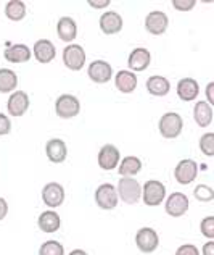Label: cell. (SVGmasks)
<instances>
[{
    "label": "cell",
    "instance_id": "obj_38",
    "mask_svg": "<svg viewBox=\"0 0 214 255\" xmlns=\"http://www.w3.org/2000/svg\"><path fill=\"white\" fill-rule=\"evenodd\" d=\"M202 252H203V255H214V243H213V239H210L208 243L203 246Z\"/></svg>",
    "mask_w": 214,
    "mask_h": 255
},
{
    "label": "cell",
    "instance_id": "obj_12",
    "mask_svg": "<svg viewBox=\"0 0 214 255\" xmlns=\"http://www.w3.org/2000/svg\"><path fill=\"white\" fill-rule=\"evenodd\" d=\"M119 160H121V155H119V150L116 149L113 144H106L103 145L98 152V166L105 171H111L115 170L119 165Z\"/></svg>",
    "mask_w": 214,
    "mask_h": 255
},
{
    "label": "cell",
    "instance_id": "obj_25",
    "mask_svg": "<svg viewBox=\"0 0 214 255\" xmlns=\"http://www.w3.org/2000/svg\"><path fill=\"white\" fill-rule=\"evenodd\" d=\"M193 118H195L198 126H210L213 122V107L206 102H197L195 109H193Z\"/></svg>",
    "mask_w": 214,
    "mask_h": 255
},
{
    "label": "cell",
    "instance_id": "obj_28",
    "mask_svg": "<svg viewBox=\"0 0 214 255\" xmlns=\"http://www.w3.org/2000/svg\"><path fill=\"white\" fill-rule=\"evenodd\" d=\"M5 15L11 21H21L26 16V3L21 0H10L5 5Z\"/></svg>",
    "mask_w": 214,
    "mask_h": 255
},
{
    "label": "cell",
    "instance_id": "obj_21",
    "mask_svg": "<svg viewBox=\"0 0 214 255\" xmlns=\"http://www.w3.org/2000/svg\"><path fill=\"white\" fill-rule=\"evenodd\" d=\"M57 55V49L49 39H41L34 44V57L39 63H50Z\"/></svg>",
    "mask_w": 214,
    "mask_h": 255
},
{
    "label": "cell",
    "instance_id": "obj_13",
    "mask_svg": "<svg viewBox=\"0 0 214 255\" xmlns=\"http://www.w3.org/2000/svg\"><path fill=\"white\" fill-rule=\"evenodd\" d=\"M29 109V97L24 91H15L11 92L6 102V110L11 117H23Z\"/></svg>",
    "mask_w": 214,
    "mask_h": 255
},
{
    "label": "cell",
    "instance_id": "obj_7",
    "mask_svg": "<svg viewBox=\"0 0 214 255\" xmlns=\"http://www.w3.org/2000/svg\"><path fill=\"white\" fill-rule=\"evenodd\" d=\"M118 192H116V187L110 184V183H105L102 186L97 187L95 191V202L100 209L103 210H113L115 207L118 205Z\"/></svg>",
    "mask_w": 214,
    "mask_h": 255
},
{
    "label": "cell",
    "instance_id": "obj_8",
    "mask_svg": "<svg viewBox=\"0 0 214 255\" xmlns=\"http://www.w3.org/2000/svg\"><path fill=\"white\" fill-rule=\"evenodd\" d=\"M169 24V18L166 13L163 11H150L148 15L145 16V29L153 36H161L168 29Z\"/></svg>",
    "mask_w": 214,
    "mask_h": 255
},
{
    "label": "cell",
    "instance_id": "obj_39",
    "mask_svg": "<svg viewBox=\"0 0 214 255\" xmlns=\"http://www.w3.org/2000/svg\"><path fill=\"white\" fill-rule=\"evenodd\" d=\"M89 5L92 6V8H105V6L110 5V0H102V2H89Z\"/></svg>",
    "mask_w": 214,
    "mask_h": 255
},
{
    "label": "cell",
    "instance_id": "obj_3",
    "mask_svg": "<svg viewBox=\"0 0 214 255\" xmlns=\"http://www.w3.org/2000/svg\"><path fill=\"white\" fill-rule=\"evenodd\" d=\"M166 197V187L161 181H156V179H150L146 181L142 187V199L145 205L148 207H156V205H161L163 200Z\"/></svg>",
    "mask_w": 214,
    "mask_h": 255
},
{
    "label": "cell",
    "instance_id": "obj_15",
    "mask_svg": "<svg viewBox=\"0 0 214 255\" xmlns=\"http://www.w3.org/2000/svg\"><path fill=\"white\" fill-rule=\"evenodd\" d=\"M151 63V55L150 50L143 49V47H139V49H134L131 52V55L128 58V65L131 71H145Z\"/></svg>",
    "mask_w": 214,
    "mask_h": 255
},
{
    "label": "cell",
    "instance_id": "obj_16",
    "mask_svg": "<svg viewBox=\"0 0 214 255\" xmlns=\"http://www.w3.org/2000/svg\"><path fill=\"white\" fill-rule=\"evenodd\" d=\"M123 16L116 11H105L102 16H100V29H102L105 34H118L119 31L123 29Z\"/></svg>",
    "mask_w": 214,
    "mask_h": 255
},
{
    "label": "cell",
    "instance_id": "obj_32",
    "mask_svg": "<svg viewBox=\"0 0 214 255\" xmlns=\"http://www.w3.org/2000/svg\"><path fill=\"white\" fill-rule=\"evenodd\" d=\"M200 230H202L203 236L213 239L214 238V217H206L202 221V225H200Z\"/></svg>",
    "mask_w": 214,
    "mask_h": 255
},
{
    "label": "cell",
    "instance_id": "obj_14",
    "mask_svg": "<svg viewBox=\"0 0 214 255\" xmlns=\"http://www.w3.org/2000/svg\"><path fill=\"white\" fill-rule=\"evenodd\" d=\"M42 200L45 205L57 209L65 202V189L62 184L58 183H49L44 186L42 189Z\"/></svg>",
    "mask_w": 214,
    "mask_h": 255
},
{
    "label": "cell",
    "instance_id": "obj_9",
    "mask_svg": "<svg viewBox=\"0 0 214 255\" xmlns=\"http://www.w3.org/2000/svg\"><path fill=\"white\" fill-rule=\"evenodd\" d=\"M189 197L185 196V194L182 192H172L171 196L168 197V200H166V213L171 215V217L174 218H179L182 217V215L187 213V210H189Z\"/></svg>",
    "mask_w": 214,
    "mask_h": 255
},
{
    "label": "cell",
    "instance_id": "obj_11",
    "mask_svg": "<svg viewBox=\"0 0 214 255\" xmlns=\"http://www.w3.org/2000/svg\"><path fill=\"white\" fill-rule=\"evenodd\" d=\"M198 174V165L190 158L180 160L177 163L176 170H174V176H176V181L179 184H190L193 179L197 178Z\"/></svg>",
    "mask_w": 214,
    "mask_h": 255
},
{
    "label": "cell",
    "instance_id": "obj_4",
    "mask_svg": "<svg viewBox=\"0 0 214 255\" xmlns=\"http://www.w3.org/2000/svg\"><path fill=\"white\" fill-rule=\"evenodd\" d=\"M81 110V104H79L77 97L71 96V94H63L60 96L55 102V113L63 120H70L79 115Z\"/></svg>",
    "mask_w": 214,
    "mask_h": 255
},
{
    "label": "cell",
    "instance_id": "obj_1",
    "mask_svg": "<svg viewBox=\"0 0 214 255\" xmlns=\"http://www.w3.org/2000/svg\"><path fill=\"white\" fill-rule=\"evenodd\" d=\"M182 128H184V122H182V117L179 115L176 112H168L159 118L158 122V129L159 134L164 137V139H176L180 136L182 132Z\"/></svg>",
    "mask_w": 214,
    "mask_h": 255
},
{
    "label": "cell",
    "instance_id": "obj_34",
    "mask_svg": "<svg viewBox=\"0 0 214 255\" xmlns=\"http://www.w3.org/2000/svg\"><path fill=\"white\" fill-rule=\"evenodd\" d=\"M176 255H200V251L193 244H184L176 251Z\"/></svg>",
    "mask_w": 214,
    "mask_h": 255
},
{
    "label": "cell",
    "instance_id": "obj_20",
    "mask_svg": "<svg viewBox=\"0 0 214 255\" xmlns=\"http://www.w3.org/2000/svg\"><path fill=\"white\" fill-rule=\"evenodd\" d=\"M57 32L58 37L65 42H72L77 36V24L72 18L70 16H63L58 19L57 23Z\"/></svg>",
    "mask_w": 214,
    "mask_h": 255
},
{
    "label": "cell",
    "instance_id": "obj_5",
    "mask_svg": "<svg viewBox=\"0 0 214 255\" xmlns=\"http://www.w3.org/2000/svg\"><path fill=\"white\" fill-rule=\"evenodd\" d=\"M136 244L139 247V251L143 252V254L155 252L158 249V246H159L158 233L150 226L140 228V230L137 231V234H136Z\"/></svg>",
    "mask_w": 214,
    "mask_h": 255
},
{
    "label": "cell",
    "instance_id": "obj_2",
    "mask_svg": "<svg viewBox=\"0 0 214 255\" xmlns=\"http://www.w3.org/2000/svg\"><path fill=\"white\" fill-rule=\"evenodd\" d=\"M116 192H118V197L121 199L124 204L136 205L140 200V197H142V186L134 178H123V179H119Z\"/></svg>",
    "mask_w": 214,
    "mask_h": 255
},
{
    "label": "cell",
    "instance_id": "obj_36",
    "mask_svg": "<svg viewBox=\"0 0 214 255\" xmlns=\"http://www.w3.org/2000/svg\"><path fill=\"white\" fill-rule=\"evenodd\" d=\"M213 89H214V83H210L206 86V104H210L211 107L214 105V96H213Z\"/></svg>",
    "mask_w": 214,
    "mask_h": 255
},
{
    "label": "cell",
    "instance_id": "obj_29",
    "mask_svg": "<svg viewBox=\"0 0 214 255\" xmlns=\"http://www.w3.org/2000/svg\"><path fill=\"white\" fill-rule=\"evenodd\" d=\"M39 255H65V247L58 241H47L39 249Z\"/></svg>",
    "mask_w": 214,
    "mask_h": 255
},
{
    "label": "cell",
    "instance_id": "obj_26",
    "mask_svg": "<svg viewBox=\"0 0 214 255\" xmlns=\"http://www.w3.org/2000/svg\"><path fill=\"white\" fill-rule=\"evenodd\" d=\"M140 170H142V162L137 157H124V160L119 162L118 171L123 178H132L134 174H137Z\"/></svg>",
    "mask_w": 214,
    "mask_h": 255
},
{
    "label": "cell",
    "instance_id": "obj_19",
    "mask_svg": "<svg viewBox=\"0 0 214 255\" xmlns=\"http://www.w3.org/2000/svg\"><path fill=\"white\" fill-rule=\"evenodd\" d=\"M200 94V86L193 78H184L177 83V96L184 102H192Z\"/></svg>",
    "mask_w": 214,
    "mask_h": 255
},
{
    "label": "cell",
    "instance_id": "obj_18",
    "mask_svg": "<svg viewBox=\"0 0 214 255\" xmlns=\"http://www.w3.org/2000/svg\"><path fill=\"white\" fill-rule=\"evenodd\" d=\"M32 50L24 44H15L10 45L8 49L3 52V58L10 63H26L31 60Z\"/></svg>",
    "mask_w": 214,
    "mask_h": 255
},
{
    "label": "cell",
    "instance_id": "obj_22",
    "mask_svg": "<svg viewBox=\"0 0 214 255\" xmlns=\"http://www.w3.org/2000/svg\"><path fill=\"white\" fill-rule=\"evenodd\" d=\"M37 225H39V230L44 233H55L60 230V226H62V218H60V215L57 212L47 210L41 213V217L37 220Z\"/></svg>",
    "mask_w": 214,
    "mask_h": 255
},
{
    "label": "cell",
    "instance_id": "obj_24",
    "mask_svg": "<svg viewBox=\"0 0 214 255\" xmlns=\"http://www.w3.org/2000/svg\"><path fill=\"white\" fill-rule=\"evenodd\" d=\"M171 84L164 76H150L146 79V91H148L151 96L156 97H164L166 94L169 92Z\"/></svg>",
    "mask_w": 214,
    "mask_h": 255
},
{
    "label": "cell",
    "instance_id": "obj_17",
    "mask_svg": "<svg viewBox=\"0 0 214 255\" xmlns=\"http://www.w3.org/2000/svg\"><path fill=\"white\" fill-rule=\"evenodd\" d=\"M45 153L52 163H63L66 160V155H68V149H66L65 140L50 139L45 145Z\"/></svg>",
    "mask_w": 214,
    "mask_h": 255
},
{
    "label": "cell",
    "instance_id": "obj_35",
    "mask_svg": "<svg viewBox=\"0 0 214 255\" xmlns=\"http://www.w3.org/2000/svg\"><path fill=\"white\" fill-rule=\"evenodd\" d=\"M10 131H11L10 118L3 115V113H0V136H5V134H8Z\"/></svg>",
    "mask_w": 214,
    "mask_h": 255
},
{
    "label": "cell",
    "instance_id": "obj_10",
    "mask_svg": "<svg viewBox=\"0 0 214 255\" xmlns=\"http://www.w3.org/2000/svg\"><path fill=\"white\" fill-rule=\"evenodd\" d=\"M87 75L92 79L93 83L97 84H105L108 83L111 76H113V68L108 62L105 60H95L89 65V70H87Z\"/></svg>",
    "mask_w": 214,
    "mask_h": 255
},
{
    "label": "cell",
    "instance_id": "obj_27",
    "mask_svg": "<svg viewBox=\"0 0 214 255\" xmlns=\"http://www.w3.org/2000/svg\"><path fill=\"white\" fill-rule=\"evenodd\" d=\"M18 86V76L15 71L8 68H0V92L8 94L13 92Z\"/></svg>",
    "mask_w": 214,
    "mask_h": 255
},
{
    "label": "cell",
    "instance_id": "obj_31",
    "mask_svg": "<svg viewBox=\"0 0 214 255\" xmlns=\"http://www.w3.org/2000/svg\"><path fill=\"white\" fill-rule=\"evenodd\" d=\"M195 197L200 202H211L214 199V189L206 184H200L195 187Z\"/></svg>",
    "mask_w": 214,
    "mask_h": 255
},
{
    "label": "cell",
    "instance_id": "obj_23",
    "mask_svg": "<svg viewBox=\"0 0 214 255\" xmlns=\"http://www.w3.org/2000/svg\"><path fill=\"white\" fill-rule=\"evenodd\" d=\"M115 84L123 94H131V92L136 91V87H137V76L134 75L132 71L121 70V71L116 73Z\"/></svg>",
    "mask_w": 214,
    "mask_h": 255
},
{
    "label": "cell",
    "instance_id": "obj_30",
    "mask_svg": "<svg viewBox=\"0 0 214 255\" xmlns=\"http://www.w3.org/2000/svg\"><path fill=\"white\" fill-rule=\"evenodd\" d=\"M200 149L205 153L206 157H213L214 155V134L213 132H206L200 139Z\"/></svg>",
    "mask_w": 214,
    "mask_h": 255
},
{
    "label": "cell",
    "instance_id": "obj_33",
    "mask_svg": "<svg viewBox=\"0 0 214 255\" xmlns=\"http://www.w3.org/2000/svg\"><path fill=\"white\" fill-rule=\"evenodd\" d=\"M197 5L195 0H172V6L179 11H189Z\"/></svg>",
    "mask_w": 214,
    "mask_h": 255
},
{
    "label": "cell",
    "instance_id": "obj_6",
    "mask_svg": "<svg viewBox=\"0 0 214 255\" xmlns=\"http://www.w3.org/2000/svg\"><path fill=\"white\" fill-rule=\"evenodd\" d=\"M63 63L72 71L82 70L85 65V50L77 44L66 45L63 49Z\"/></svg>",
    "mask_w": 214,
    "mask_h": 255
},
{
    "label": "cell",
    "instance_id": "obj_37",
    "mask_svg": "<svg viewBox=\"0 0 214 255\" xmlns=\"http://www.w3.org/2000/svg\"><path fill=\"white\" fill-rule=\"evenodd\" d=\"M6 213H8V204H6L5 199L0 197V221L6 217Z\"/></svg>",
    "mask_w": 214,
    "mask_h": 255
},
{
    "label": "cell",
    "instance_id": "obj_40",
    "mask_svg": "<svg viewBox=\"0 0 214 255\" xmlns=\"http://www.w3.org/2000/svg\"><path fill=\"white\" fill-rule=\"evenodd\" d=\"M70 255H89L85 251H82V249H76V251H71V254Z\"/></svg>",
    "mask_w": 214,
    "mask_h": 255
}]
</instances>
